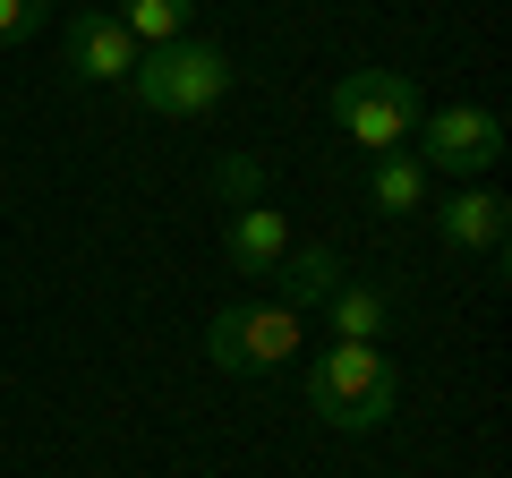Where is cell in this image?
Here are the masks:
<instances>
[{
  "instance_id": "6da1fadb",
  "label": "cell",
  "mask_w": 512,
  "mask_h": 478,
  "mask_svg": "<svg viewBox=\"0 0 512 478\" xmlns=\"http://www.w3.org/2000/svg\"><path fill=\"white\" fill-rule=\"evenodd\" d=\"M393 393H402V376H393V359L376 342H325L308 359V410L325 427H342V436L384 427L393 419Z\"/></svg>"
},
{
  "instance_id": "7a4b0ae2",
  "label": "cell",
  "mask_w": 512,
  "mask_h": 478,
  "mask_svg": "<svg viewBox=\"0 0 512 478\" xmlns=\"http://www.w3.org/2000/svg\"><path fill=\"white\" fill-rule=\"evenodd\" d=\"M231 52L222 43H163L154 60H137L128 69V94L146 111H163V120H197V111H214L222 94H231Z\"/></svg>"
},
{
  "instance_id": "3957f363",
  "label": "cell",
  "mask_w": 512,
  "mask_h": 478,
  "mask_svg": "<svg viewBox=\"0 0 512 478\" xmlns=\"http://www.w3.org/2000/svg\"><path fill=\"white\" fill-rule=\"evenodd\" d=\"M333 129L350 137V146L367 154H402L410 129H419V86H410L402 69H350L342 86H333Z\"/></svg>"
},
{
  "instance_id": "277c9868",
  "label": "cell",
  "mask_w": 512,
  "mask_h": 478,
  "mask_svg": "<svg viewBox=\"0 0 512 478\" xmlns=\"http://www.w3.org/2000/svg\"><path fill=\"white\" fill-rule=\"evenodd\" d=\"M205 350H214V368L231 376H265V368H291L299 359V308L282 299H239L205 325Z\"/></svg>"
},
{
  "instance_id": "5b68a950",
  "label": "cell",
  "mask_w": 512,
  "mask_h": 478,
  "mask_svg": "<svg viewBox=\"0 0 512 478\" xmlns=\"http://www.w3.org/2000/svg\"><path fill=\"white\" fill-rule=\"evenodd\" d=\"M419 163H427V180H478V171H495L504 163V120H495L487 103H453V111H419Z\"/></svg>"
},
{
  "instance_id": "8992f818",
  "label": "cell",
  "mask_w": 512,
  "mask_h": 478,
  "mask_svg": "<svg viewBox=\"0 0 512 478\" xmlns=\"http://www.w3.org/2000/svg\"><path fill=\"white\" fill-rule=\"evenodd\" d=\"M60 60H69V77H86V86H120L146 52L128 43V26L111 18V9H77V18L60 26Z\"/></svg>"
},
{
  "instance_id": "52a82bcc",
  "label": "cell",
  "mask_w": 512,
  "mask_h": 478,
  "mask_svg": "<svg viewBox=\"0 0 512 478\" xmlns=\"http://www.w3.org/2000/svg\"><path fill=\"white\" fill-rule=\"evenodd\" d=\"M504 222H512V205L495 197V188H453V197L436 205L444 248H504Z\"/></svg>"
},
{
  "instance_id": "ba28073f",
  "label": "cell",
  "mask_w": 512,
  "mask_h": 478,
  "mask_svg": "<svg viewBox=\"0 0 512 478\" xmlns=\"http://www.w3.org/2000/svg\"><path fill=\"white\" fill-rule=\"evenodd\" d=\"M222 248H231L239 274H274L282 248H291V222H282V205H239L231 231H222Z\"/></svg>"
},
{
  "instance_id": "9c48e42d",
  "label": "cell",
  "mask_w": 512,
  "mask_h": 478,
  "mask_svg": "<svg viewBox=\"0 0 512 478\" xmlns=\"http://www.w3.org/2000/svg\"><path fill=\"white\" fill-rule=\"evenodd\" d=\"M325 316H333V342H384V325H393V291L342 274L333 299H325Z\"/></svg>"
},
{
  "instance_id": "30bf717a",
  "label": "cell",
  "mask_w": 512,
  "mask_h": 478,
  "mask_svg": "<svg viewBox=\"0 0 512 478\" xmlns=\"http://www.w3.org/2000/svg\"><path fill=\"white\" fill-rule=\"evenodd\" d=\"M282 308H325L333 282H342V257H333L325 239H308V248H282Z\"/></svg>"
},
{
  "instance_id": "8fae6325",
  "label": "cell",
  "mask_w": 512,
  "mask_h": 478,
  "mask_svg": "<svg viewBox=\"0 0 512 478\" xmlns=\"http://www.w3.org/2000/svg\"><path fill=\"white\" fill-rule=\"evenodd\" d=\"M111 18L128 26L137 52H163V43H188V18H197V0H120Z\"/></svg>"
},
{
  "instance_id": "7c38bea8",
  "label": "cell",
  "mask_w": 512,
  "mask_h": 478,
  "mask_svg": "<svg viewBox=\"0 0 512 478\" xmlns=\"http://www.w3.org/2000/svg\"><path fill=\"white\" fill-rule=\"evenodd\" d=\"M367 197H376V214H419V205H427V163H419V154H376Z\"/></svg>"
},
{
  "instance_id": "4fadbf2b",
  "label": "cell",
  "mask_w": 512,
  "mask_h": 478,
  "mask_svg": "<svg viewBox=\"0 0 512 478\" xmlns=\"http://www.w3.org/2000/svg\"><path fill=\"white\" fill-rule=\"evenodd\" d=\"M43 18H52V0H0V43H18V35H35Z\"/></svg>"
},
{
  "instance_id": "5bb4252c",
  "label": "cell",
  "mask_w": 512,
  "mask_h": 478,
  "mask_svg": "<svg viewBox=\"0 0 512 478\" xmlns=\"http://www.w3.org/2000/svg\"><path fill=\"white\" fill-rule=\"evenodd\" d=\"M222 188H231L239 205H256V197H265V163H248V154H231V163H222Z\"/></svg>"
}]
</instances>
